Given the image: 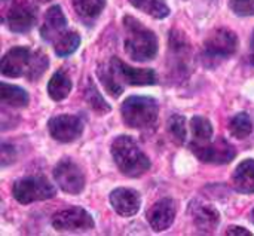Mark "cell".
<instances>
[{
	"label": "cell",
	"mask_w": 254,
	"mask_h": 236,
	"mask_svg": "<svg viewBox=\"0 0 254 236\" xmlns=\"http://www.w3.org/2000/svg\"><path fill=\"white\" fill-rule=\"evenodd\" d=\"M121 113L125 125L132 129L152 128L159 116V104L152 97L132 95L128 97L122 106Z\"/></svg>",
	"instance_id": "obj_3"
},
{
	"label": "cell",
	"mask_w": 254,
	"mask_h": 236,
	"mask_svg": "<svg viewBox=\"0 0 254 236\" xmlns=\"http://www.w3.org/2000/svg\"><path fill=\"white\" fill-rule=\"evenodd\" d=\"M0 98L9 107H16V109L27 107L30 103V97L25 89L4 82L0 83Z\"/></svg>",
	"instance_id": "obj_20"
},
{
	"label": "cell",
	"mask_w": 254,
	"mask_h": 236,
	"mask_svg": "<svg viewBox=\"0 0 254 236\" xmlns=\"http://www.w3.org/2000/svg\"><path fill=\"white\" fill-rule=\"evenodd\" d=\"M48 67H49V59H48V57H46L43 52H40V51L34 52L33 57H31V61H30V67H28V70H27V77H28V80H31V82L39 80V79L43 76V73L46 71Z\"/></svg>",
	"instance_id": "obj_29"
},
{
	"label": "cell",
	"mask_w": 254,
	"mask_h": 236,
	"mask_svg": "<svg viewBox=\"0 0 254 236\" xmlns=\"http://www.w3.org/2000/svg\"><path fill=\"white\" fill-rule=\"evenodd\" d=\"M129 1L134 7L153 18L164 19L170 15V7L165 0H129Z\"/></svg>",
	"instance_id": "obj_24"
},
{
	"label": "cell",
	"mask_w": 254,
	"mask_h": 236,
	"mask_svg": "<svg viewBox=\"0 0 254 236\" xmlns=\"http://www.w3.org/2000/svg\"><path fill=\"white\" fill-rule=\"evenodd\" d=\"M115 73L118 74L119 79L127 82L128 85L132 86H147V85H155L158 82V76L155 70L152 68H137L131 67L118 57H113L110 61Z\"/></svg>",
	"instance_id": "obj_11"
},
{
	"label": "cell",
	"mask_w": 254,
	"mask_h": 236,
	"mask_svg": "<svg viewBox=\"0 0 254 236\" xmlns=\"http://www.w3.org/2000/svg\"><path fill=\"white\" fill-rule=\"evenodd\" d=\"M40 3H43V1H49V0H39Z\"/></svg>",
	"instance_id": "obj_35"
},
{
	"label": "cell",
	"mask_w": 254,
	"mask_h": 236,
	"mask_svg": "<svg viewBox=\"0 0 254 236\" xmlns=\"http://www.w3.org/2000/svg\"><path fill=\"white\" fill-rule=\"evenodd\" d=\"M76 13L83 21H94L106 7V0H73Z\"/></svg>",
	"instance_id": "obj_22"
},
{
	"label": "cell",
	"mask_w": 254,
	"mask_h": 236,
	"mask_svg": "<svg viewBox=\"0 0 254 236\" xmlns=\"http://www.w3.org/2000/svg\"><path fill=\"white\" fill-rule=\"evenodd\" d=\"M112 158L118 170L131 178L141 177L150 170V161L129 135H119L112 143Z\"/></svg>",
	"instance_id": "obj_1"
},
{
	"label": "cell",
	"mask_w": 254,
	"mask_h": 236,
	"mask_svg": "<svg viewBox=\"0 0 254 236\" xmlns=\"http://www.w3.org/2000/svg\"><path fill=\"white\" fill-rule=\"evenodd\" d=\"M97 76L100 79V82L103 83V86L106 88V91L113 97V98H118L122 92H124V88L119 82V77L118 74L115 73L112 64L109 65H104L101 64L97 70Z\"/></svg>",
	"instance_id": "obj_21"
},
{
	"label": "cell",
	"mask_w": 254,
	"mask_h": 236,
	"mask_svg": "<svg viewBox=\"0 0 254 236\" xmlns=\"http://www.w3.org/2000/svg\"><path fill=\"white\" fill-rule=\"evenodd\" d=\"M71 88H73L71 79L64 71L58 70L49 79V83H48V95L54 101H63V100H65L68 97Z\"/></svg>",
	"instance_id": "obj_19"
},
{
	"label": "cell",
	"mask_w": 254,
	"mask_h": 236,
	"mask_svg": "<svg viewBox=\"0 0 254 236\" xmlns=\"http://www.w3.org/2000/svg\"><path fill=\"white\" fill-rule=\"evenodd\" d=\"M48 131L51 137L60 143H71L83 132V122L74 115H58L49 119Z\"/></svg>",
	"instance_id": "obj_10"
},
{
	"label": "cell",
	"mask_w": 254,
	"mask_h": 236,
	"mask_svg": "<svg viewBox=\"0 0 254 236\" xmlns=\"http://www.w3.org/2000/svg\"><path fill=\"white\" fill-rule=\"evenodd\" d=\"M55 187L51 181L40 176H30L16 180L12 186L13 198L22 204L28 205L37 201H46L55 196Z\"/></svg>",
	"instance_id": "obj_5"
},
{
	"label": "cell",
	"mask_w": 254,
	"mask_h": 236,
	"mask_svg": "<svg viewBox=\"0 0 254 236\" xmlns=\"http://www.w3.org/2000/svg\"><path fill=\"white\" fill-rule=\"evenodd\" d=\"M167 129H168V134H170L171 140H173L177 146L185 144L186 135H188V132H186V119H185V116H182V115H173V116L168 119Z\"/></svg>",
	"instance_id": "obj_28"
},
{
	"label": "cell",
	"mask_w": 254,
	"mask_h": 236,
	"mask_svg": "<svg viewBox=\"0 0 254 236\" xmlns=\"http://www.w3.org/2000/svg\"><path fill=\"white\" fill-rule=\"evenodd\" d=\"M177 205L173 199L164 198L152 205L147 211V222L150 228L156 232H162L171 228L176 220Z\"/></svg>",
	"instance_id": "obj_14"
},
{
	"label": "cell",
	"mask_w": 254,
	"mask_h": 236,
	"mask_svg": "<svg viewBox=\"0 0 254 236\" xmlns=\"http://www.w3.org/2000/svg\"><path fill=\"white\" fill-rule=\"evenodd\" d=\"M229 7L240 16L254 15V0H231Z\"/></svg>",
	"instance_id": "obj_30"
},
{
	"label": "cell",
	"mask_w": 254,
	"mask_h": 236,
	"mask_svg": "<svg viewBox=\"0 0 254 236\" xmlns=\"http://www.w3.org/2000/svg\"><path fill=\"white\" fill-rule=\"evenodd\" d=\"M65 27H67V19L63 13V9L58 4L51 6L40 27V36L43 37V40L54 43L65 31Z\"/></svg>",
	"instance_id": "obj_17"
},
{
	"label": "cell",
	"mask_w": 254,
	"mask_h": 236,
	"mask_svg": "<svg viewBox=\"0 0 254 236\" xmlns=\"http://www.w3.org/2000/svg\"><path fill=\"white\" fill-rule=\"evenodd\" d=\"M229 132L238 138L244 140L252 135L253 132V122L247 113H238L229 120Z\"/></svg>",
	"instance_id": "obj_25"
},
{
	"label": "cell",
	"mask_w": 254,
	"mask_h": 236,
	"mask_svg": "<svg viewBox=\"0 0 254 236\" xmlns=\"http://www.w3.org/2000/svg\"><path fill=\"white\" fill-rule=\"evenodd\" d=\"M190 131L193 135L192 141L205 143L213 138V125L204 116H193L190 119Z\"/></svg>",
	"instance_id": "obj_26"
},
{
	"label": "cell",
	"mask_w": 254,
	"mask_h": 236,
	"mask_svg": "<svg viewBox=\"0 0 254 236\" xmlns=\"http://www.w3.org/2000/svg\"><path fill=\"white\" fill-rule=\"evenodd\" d=\"M226 235H231V236H237V235L252 236L253 234H252L250 231H247V229L241 228V226H231V228H229V229L226 231Z\"/></svg>",
	"instance_id": "obj_32"
},
{
	"label": "cell",
	"mask_w": 254,
	"mask_h": 236,
	"mask_svg": "<svg viewBox=\"0 0 254 236\" xmlns=\"http://www.w3.org/2000/svg\"><path fill=\"white\" fill-rule=\"evenodd\" d=\"M190 150L193 155L205 162V164H214V165H225L235 159L237 150L235 147L225 138H217L214 141H205V143H196L190 141Z\"/></svg>",
	"instance_id": "obj_6"
},
{
	"label": "cell",
	"mask_w": 254,
	"mask_h": 236,
	"mask_svg": "<svg viewBox=\"0 0 254 236\" xmlns=\"http://www.w3.org/2000/svg\"><path fill=\"white\" fill-rule=\"evenodd\" d=\"M250 219H252V222L254 223V208H253V211H252V214H250Z\"/></svg>",
	"instance_id": "obj_34"
},
{
	"label": "cell",
	"mask_w": 254,
	"mask_h": 236,
	"mask_svg": "<svg viewBox=\"0 0 254 236\" xmlns=\"http://www.w3.org/2000/svg\"><path fill=\"white\" fill-rule=\"evenodd\" d=\"M250 58H252V61H253L254 64V33L253 36H252V40H250Z\"/></svg>",
	"instance_id": "obj_33"
},
{
	"label": "cell",
	"mask_w": 254,
	"mask_h": 236,
	"mask_svg": "<svg viewBox=\"0 0 254 236\" xmlns=\"http://www.w3.org/2000/svg\"><path fill=\"white\" fill-rule=\"evenodd\" d=\"M52 226L57 231L77 232V231L94 229L95 222L86 210H83L80 207H71V208L58 211L52 217Z\"/></svg>",
	"instance_id": "obj_8"
},
{
	"label": "cell",
	"mask_w": 254,
	"mask_h": 236,
	"mask_svg": "<svg viewBox=\"0 0 254 236\" xmlns=\"http://www.w3.org/2000/svg\"><path fill=\"white\" fill-rule=\"evenodd\" d=\"M170 52L174 73L188 74L189 61H192V46L188 42L186 36L179 30H171L170 33Z\"/></svg>",
	"instance_id": "obj_13"
},
{
	"label": "cell",
	"mask_w": 254,
	"mask_h": 236,
	"mask_svg": "<svg viewBox=\"0 0 254 236\" xmlns=\"http://www.w3.org/2000/svg\"><path fill=\"white\" fill-rule=\"evenodd\" d=\"M54 178L60 189L68 195H79L85 189L83 171L68 158H64L57 164L54 168Z\"/></svg>",
	"instance_id": "obj_7"
},
{
	"label": "cell",
	"mask_w": 254,
	"mask_h": 236,
	"mask_svg": "<svg viewBox=\"0 0 254 236\" xmlns=\"http://www.w3.org/2000/svg\"><path fill=\"white\" fill-rule=\"evenodd\" d=\"M80 46V36L76 31H64L55 42L54 51L57 57H68Z\"/></svg>",
	"instance_id": "obj_23"
},
{
	"label": "cell",
	"mask_w": 254,
	"mask_h": 236,
	"mask_svg": "<svg viewBox=\"0 0 254 236\" xmlns=\"http://www.w3.org/2000/svg\"><path fill=\"white\" fill-rule=\"evenodd\" d=\"M37 21L36 7L30 0H13L7 15L6 24L13 33H27L30 31Z\"/></svg>",
	"instance_id": "obj_9"
},
{
	"label": "cell",
	"mask_w": 254,
	"mask_h": 236,
	"mask_svg": "<svg viewBox=\"0 0 254 236\" xmlns=\"http://www.w3.org/2000/svg\"><path fill=\"white\" fill-rule=\"evenodd\" d=\"M31 57V51L25 46H15L9 49L1 58V74L6 77H21L22 74H27Z\"/></svg>",
	"instance_id": "obj_12"
},
{
	"label": "cell",
	"mask_w": 254,
	"mask_h": 236,
	"mask_svg": "<svg viewBox=\"0 0 254 236\" xmlns=\"http://www.w3.org/2000/svg\"><path fill=\"white\" fill-rule=\"evenodd\" d=\"M189 211H190L193 223L199 232L211 234L217 229V226L220 223V214L214 207H211L208 204L192 202L189 207Z\"/></svg>",
	"instance_id": "obj_16"
},
{
	"label": "cell",
	"mask_w": 254,
	"mask_h": 236,
	"mask_svg": "<svg viewBox=\"0 0 254 236\" xmlns=\"http://www.w3.org/2000/svg\"><path fill=\"white\" fill-rule=\"evenodd\" d=\"M237 49H238L237 34L229 28H217L204 42V48L201 52L202 62L207 67H216L220 62L231 58L237 52Z\"/></svg>",
	"instance_id": "obj_4"
},
{
	"label": "cell",
	"mask_w": 254,
	"mask_h": 236,
	"mask_svg": "<svg viewBox=\"0 0 254 236\" xmlns=\"http://www.w3.org/2000/svg\"><path fill=\"white\" fill-rule=\"evenodd\" d=\"M85 98L89 104V107L98 113V115H106L110 112V104L101 97V94L98 92V89L95 88V85L92 83V80H88L86 89H85Z\"/></svg>",
	"instance_id": "obj_27"
},
{
	"label": "cell",
	"mask_w": 254,
	"mask_h": 236,
	"mask_svg": "<svg viewBox=\"0 0 254 236\" xmlns=\"http://www.w3.org/2000/svg\"><path fill=\"white\" fill-rule=\"evenodd\" d=\"M15 161V149L6 143H3L1 146V165L6 167L9 164H12Z\"/></svg>",
	"instance_id": "obj_31"
},
{
	"label": "cell",
	"mask_w": 254,
	"mask_h": 236,
	"mask_svg": "<svg viewBox=\"0 0 254 236\" xmlns=\"http://www.w3.org/2000/svg\"><path fill=\"white\" fill-rule=\"evenodd\" d=\"M234 189L240 193H254V159L243 161L232 174Z\"/></svg>",
	"instance_id": "obj_18"
},
{
	"label": "cell",
	"mask_w": 254,
	"mask_h": 236,
	"mask_svg": "<svg viewBox=\"0 0 254 236\" xmlns=\"http://www.w3.org/2000/svg\"><path fill=\"white\" fill-rule=\"evenodd\" d=\"M125 27V52L137 62H146L158 54V37L156 34L144 27L134 16L127 15L124 18Z\"/></svg>",
	"instance_id": "obj_2"
},
{
	"label": "cell",
	"mask_w": 254,
	"mask_h": 236,
	"mask_svg": "<svg viewBox=\"0 0 254 236\" xmlns=\"http://www.w3.org/2000/svg\"><path fill=\"white\" fill-rule=\"evenodd\" d=\"M110 204L121 217H132L141 205L140 193L129 187H118L110 193Z\"/></svg>",
	"instance_id": "obj_15"
},
{
	"label": "cell",
	"mask_w": 254,
	"mask_h": 236,
	"mask_svg": "<svg viewBox=\"0 0 254 236\" xmlns=\"http://www.w3.org/2000/svg\"><path fill=\"white\" fill-rule=\"evenodd\" d=\"M3 1H6V0H3Z\"/></svg>",
	"instance_id": "obj_36"
}]
</instances>
